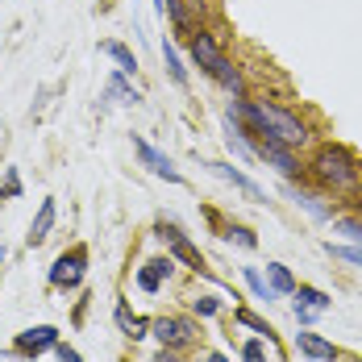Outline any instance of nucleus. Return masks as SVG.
I'll return each instance as SVG.
<instances>
[{
	"mask_svg": "<svg viewBox=\"0 0 362 362\" xmlns=\"http://www.w3.org/2000/svg\"><path fill=\"white\" fill-rule=\"evenodd\" d=\"M238 321H242L246 329H254V333H262V337H271V333H275L267 321H258V317H254V313H246V308H238Z\"/></svg>",
	"mask_w": 362,
	"mask_h": 362,
	"instance_id": "26",
	"label": "nucleus"
},
{
	"mask_svg": "<svg viewBox=\"0 0 362 362\" xmlns=\"http://www.w3.org/2000/svg\"><path fill=\"white\" fill-rule=\"evenodd\" d=\"M163 63H167V75H171V83L175 88H187V67H183V59H180V50L163 37Z\"/></svg>",
	"mask_w": 362,
	"mask_h": 362,
	"instance_id": "17",
	"label": "nucleus"
},
{
	"mask_svg": "<svg viewBox=\"0 0 362 362\" xmlns=\"http://www.w3.org/2000/svg\"><path fill=\"white\" fill-rule=\"evenodd\" d=\"M333 229L337 233H346L354 246H362V221H350V217H341V221H333Z\"/></svg>",
	"mask_w": 362,
	"mask_h": 362,
	"instance_id": "23",
	"label": "nucleus"
},
{
	"mask_svg": "<svg viewBox=\"0 0 362 362\" xmlns=\"http://www.w3.org/2000/svg\"><path fill=\"white\" fill-rule=\"evenodd\" d=\"M150 333L163 341V350H183V346H192L196 325H192L187 317H154V321H150Z\"/></svg>",
	"mask_w": 362,
	"mask_h": 362,
	"instance_id": "6",
	"label": "nucleus"
},
{
	"mask_svg": "<svg viewBox=\"0 0 362 362\" xmlns=\"http://www.w3.org/2000/svg\"><path fill=\"white\" fill-rule=\"evenodd\" d=\"M4 262H8V250L0 246V279H4Z\"/></svg>",
	"mask_w": 362,
	"mask_h": 362,
	"instance_id": "31",
	"label": "nucleus"
},
{
	"mask_svg": "<svg viewBox=\"0 0 362 362\" xmlns=\"http://www.w3.org/2000/svg\"><path fill=\"white\" fill-rule=\"evenodd\" d=\"M112 321H117V329L129 337V341H138V337H150V321L146 317H138L125 300H117V308H112Z\"/></svg>",
	"mask_w": 362,
	"mask_h": 362,
	"instance_id": "11",
	"label": "nucleus"
},
{
	"mask_svg": "<svg viewBox=\"0 0 362 362\" xmlns=\"http://www.w3.org/2000/svg\"><path fill=\"white\" fill-rule=\"evenodd\" d=\"M134 150H138V158H142V167L150 171V175H158V180H167V183H183L180 167H175V163H171L163 150H154V146L142 138V134H134Z\"/></svg>",
	"mask_w": 362,
	"mask_h": 362,
	"instance_id": "8",
	"label": "nucleus"
},
{
	"mask_svg": "<svg viewBox=\"0 0 362 362\" xmlns=\"http://www.w3.org/2000/svg\"><path fill=\"white\" fill-rule=\"evenodd\" d=\"M325 250L333 254V258H346V262H354V267H362V246H333V242H329Z\"/></svg>",
	"mask_w": 362,
	"mask_h": 362,
	"instance_id": "25",
	"label": "nucleus"
},
{
	"mask_svg": "<svg viewBox=\"0 0 362 362\" xmlns=\"http://www.w3.org/2000/svg\"><path fill=\"white\" fill-rule=\"evenodd\" d=\"M17 196H21V171L8 167L4 171V183H0V200H17Z\"/></svg>",
	"mask_w": 362,
	"mask_h": 362,
	"instance_id": "22",
	"label": "nucleus"
},
{
	"mask_svg": "<svg viewBox=\"0 0 362 362\" xmlns=\"http://www.w3.org/2000/svg\"><path fill=\"white\" fill-rule=\"evenodd\" d=\"M333 362H337V358H333Z\"/></svg>",
	"mask_w": 362,
	"mask_h": 362,
	"instance_id": "34",
	"label": "nucleus"
},
{
	"mask_svg": "<svg viewBox=\"0 0 362 362\" xmlns=\"http://www.w3.org/2000/svg\"><path fill=\"white\" fill-rule=\"evenodd\" d=\"M154 8H158V13H163V0H154Z\"/></svg>",
	"mask_w": 362,
	"mask_h": 362,
	"instance_id": "33",
	"label": "nucleus"
},
{
	"mask_svg": "<svg viewBox=\"0 0 362 362\" xmlns=\"http://www.w3.org/2000/svg\"><path fill=\"white\" fill-rule=\"evenodd\" d=\"M291 296H296V308H313V313H325L329 304H333V296H325L321 288H304V284L291 291Z\"/></svg>",
	"mask_w": 362,
	"mask_h": 362,
	"instance_id": "16",
	"label": "nucleus"
},
{
	"mask_svg": "<svg viewBox=\"0 0 362 362\" xmlns=\"http://www.w3.org/2000/svg\"><path fill=\"white\" fill-rule=\"evenodd\" d=\"M100 50L109 54L112 63H117V71H125V75H138V54L125 46V42H100Z\"/></svg>",
	"mask_w": 362,
	"mask_h": 362,
	"instance_id": "15",
	"label": "nucleus"
},
{
	"mask_svg": "<svg viewBox=\"0 0 362 362\" xmlns=\"http://www.w3.org/2000/svg\"><path fill=\"white\" fill-rule=\"evenodd\" d=\"M242 279H246V288L254 291V300H262V304L279 300V291H275L267 279H262V275H258V267H242Z\"/></svg>",
	"mask_w": 362,
	"mask_h": 362,
	"instance_id": "18",
	"label": "nucleus"
},
{
	"mask_svg": "<svg viewBox=\"0 0 362 362\" xmlns=\"http://www.w3.org/2000/svg\"><path fill=\"white\" fill-rule=\"evenodd\" d=\"M154 238H158V242H167L171 258H175V262H183L187 271H196V275H209V262H204V254L187 242V233H183L175 221H154Z\"/></svg>",
	"mask_w": 362,
	"mask_h": 362,
	"instance_id": "3",
	"label": "nucleus"
},
{
	"mask_svg": "<svg viewBox=\"0 0 362 362\" xmlns=\"http://www.w3.org/2000/svg\"><path fill=\"white\" fill-rule=\"evenodd\" d=\"M54 341H59V329L54 325L21 329V333L13 337V354H17V358H37V354H46V350H54Z\"/></svg>",
	"mask_w": 362,
	"mask_h": 362,
	"instance_id": "7",
	"label": "nucleus"
},
{
	"mask_svg": "<svg viewBox=\"0 0 362 362\" xmlns=\"http://www.w3.org/2000/svg\"><path fill=\"white\" fill-rule=\"evenodd\" d=\"M242 362H267L262 341H246V346H242Z\"/></svg>",
	"mask_w": 362,
	"mask_h": 362,
	"instance_id": "27",
	"label": "nucleus"
},
{
	"mask_svg": "<svg viewBox=\"0 0 362 362\" xmlns=\"http://www.w3.org/2000/svg\"><path fill=\"white\" fill-rule=\"evenodd\" d=\"M54 217H59V204H54V196H50V200L37 204L34 221H30V233H25V246H42V242L50 238V229H54Z\"/></svg>",
	"mask_w": 362,
	"mask_h": 362,
	"instance_id": "10",
	"label": "nucleus"
},
{
	"mask_svg": "<svg viewBox=\"0 0 362 362\" xmlns=\"http://www.w3.org/2000/svg\"><path fill=\"white\" fill-rule=\"evenodd\" d=\"M317 317H321V313H313V308H296V321H300V325H313Z\"/></svg>",
	"mask_w": 362,
	"mask_h": 362,
	"instance_id": "29",
	"label": "nucleus"
},
{
	"mask_svg": "<svg viewBox=\"0 0 362 362\" xmlns=\"http://www.w3.org/2000/svg\"><path fill=\"white\" fill-rule=\"evenodd\" d=\"M171 271H175V258L167 254V258H150L142 271H138V288L142 291H158L163 288V279H171Z\"/></svg>",
	"mask_w": 362,
	"mask_h": 362,
	"instance_id": "12",
	"label": "nucleus"
},
{
	"mask_svg": "<svg viewBox=\"0 0 362 362\" xmlns=\"http://www.w3.org/2000/svg\"><path fill=\"white\" fill-rule=\"evenodd\" d=\"M112 100H121V105H142L146 96H142V88H134V83H129V75H125V71H112L109 83H105V96H100V112L109 109Z\"/></svg>",
	"mask_w": 362,
	"mask_h": 362,
	"instance_id": "9",
	"label": "nucleus"
},
{
	"mask_svg": "<svg viewBox=\"0 0 362 362\" xmlns=\"http://www.w3.org/2000/svg\"><path fill=\"white\" fill-rule=\"evenodd\" d=\"M154 362H180V358H175V350H163V354H158Z\"/></svg>",
	"mask_w": 362,
	"mask_h": 362,
	"instance_id": "30",
	"label": "nucleus"
},
{
	"mask_svg": "<svg viewBox=\"0 0 362 362\" xmlns=\"http://www.w3.org/2000/svg\"><path fill=\"white\" fill-rule=\"evenodd\" d=\"M200 362H229V358H225V354H204Z\"/></svg>",
	"mask_w": 362,
	"mask_h": 362,
	"instance_id": "32",
	"label": "nucleus"
},
{
	"mask_svg": "<svg viewBox=\"0 0 362 362\" xmlns=\"http://www.w3.org/2000/svg\"><path fill=\"white\" fill-rule=\"evenodd\" d=\"M308 175H313V183H321L325 192H354L362 180V167L346 146L325 142V146H317V154L308 158Z\"/></svg>",
	"mask_w": 362,
	"mask_h": 362,
	"instance_id": "2",
	"label": "nucleus"
},
{
	"mask_svg": "<svg viewBox=\"0 0 362 362\" xmlns=\"http://www.w3.org/2000/svg\"><path fill=\"white\" fill-rule=\"evenodd\" d=\"M192 63L209 75V79L229 63V59H225V46H221V37L213 34V30H196V34H192Z\"/></svg>",
	"mask_w": 362,
	"mask_h": 362,
	"instance_id": "5",
	"label": "nucleus"
},
{
	"mask_svg": "<svg viewBox=\"0 0 362 362\" xmlns=\"http://www.w3.org/2000/svg\"><path fill=\"white\" fill-rule=\"evenodd\" d=\"M229 121L246 125V129L262 134V138H275V142L291 146V150H300V146L308 142V121L300 112L275 105V100H250V96H242V100H233Z\"/></svg>",
	"mask_w": 362,
	"mask_h": 362,
	"instance_id": "1",
	"label": "nucleus"
},
{
	"mask_svg": "<svg viewBox=\"0 0 362 362\" xmlns=\"http://www.w3.org/2000/svg\"><path fill=\"white\" fill-rule=\"evenodd\" d=\"M204 167H209L213 175H221V180H225V183H233L238 192H246L250 200H258V204H262V187H258V183L250 180V175H242L238 167H229V163H204Z\"/></svg>",
	"mask_w": 362,
	"mask_h": 362,
	"instance_id": "13",
	"label": "nucleus"
},
{
	"mask_svg": "<svg viewBox=\"0 0 362 362\" xmlns=\"http://www.w3.org/2000/svg\"><path fill=\"white\" fill-rule=\"evenodd\" d=\"M83 275H88V246H71V250H63L54 262H50V271H46L50 288H59V291L79 288Z\"/></svg>",
	"mask_w": 362,
	"mask_h": 362,
	"instance_id": "4",
	"label": "nucleus"
},
{
	"mask_svg": "<svg viewBox=\"0 0 362 362\" xmlns=\"http://www.w3.org/2000/svg\"><path fill=\"white\" fill-rule=\"evenodd\" d=\"M296 204H300V209H308L317 221L333 217V209H329V204H321V196H313V192H300V187H296Z\"/></svg>",
	"mask_w": 362,
	"mask_h": 362,
	"instance_id": "21",
	"label": "nucleus"
},
{
	"mask_svg": "<svg viewBox=\"0 0 362 362\" xmlns=\"http://www.w3.org/2000/svg\"><path fill=\"white\" fill-rule=\"evenodd\" d=\"M192 313H196V317H217L221 300L217 296H200V300H192Z\"/></svg>",
	"mask_w": 362,
	"mask_h": 362,
	"instance_id": "24",
	"label": "nucleus"
},
{
	"mask_svg": "<svg viewBox=\"0 0 362 362\" xmlns=\"http://www.w3.org/2000/svg\"><path fill=\"white\" fill-rule=\"evenodd\" d=\"M54 358H59V362H83V358H79V350L67 346V341H54Z\"/></svg>",
	"mask_w": 362,
	"mask_h": 362,
	"instance_id": "28",
	"label": "nucleus"
},
{
	"mask_svg": "<svg viewBox=\"0 0 362 362\" xmlns=\"http://www.w3.org/2000/svg\"><path fill=\"white\" fill-rule=\"evenodd\" d=\"M267 284L279 291V296H291L296 291V279H291V271L284 262H267Z\"/></svg>",
	"mask_w": 362,
	"mask_h": 362,
	"instance_id": "19",
	"label": "nucleus"
},
{
	"mask_svg": "<svg viewBox=\"0 0 362 362\" xmlns=\"http://www.w3.org/2000/svg\"><path fill=\"white\" fill-rule=\"evenodd\" d=\"M221 238H225L229 246H242V250H254V246H258L254 229H246V225H225V229H221Z\"/></svg>",
	"mask_w": 362,
	"mask_h": 362,
	"instance_id": "20",
	"label": "nucleus"
},
{
	"mask_svg": "<svg viewBox=\"0 0 362 362\" xmlns=\"http://www.w3.org/2000/svg\"><path fill=\"white\" fill-rule=\"evenodd\" d=\"M296 346H300V354H304V358H313V362H333V358H337V350L329 346L325 337H317V333H308V329H304V333H296Z\"/></svg>",
	"mask_w": 362,
	"mask_h": 362,
	"instance_id": "14",
	"label": "nucleus"
}]
</instances>
